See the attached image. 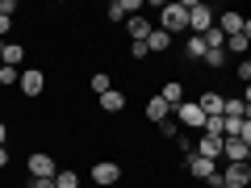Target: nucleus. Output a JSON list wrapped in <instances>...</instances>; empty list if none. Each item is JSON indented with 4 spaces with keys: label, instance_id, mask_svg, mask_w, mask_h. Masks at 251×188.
<instances>
[{
    "label": "nucleus",
    "instance_id": "f257e3e1",
    "mask_svg": "<svg viewBox=\"0 0 251 188\" xmlns=\"http://www.w3.org/2000/svg\"><path fill=\"white\" fill-rule=\"evenodd\" d=\"M155 29H163L168 38L188 34V9H184V4H163V9H159V25H155Z\"/></svg>",
    "mask_w": 251,
    "mask_h": 188
},
{
    "label": "nucleus",
    "instance_id": "f03ea898",
    "mask_svg": "<svg viewBox=\"0 0 251 188\" xmlns=\"http://www.w3.org/2000/svg\"><path fill=\"white\" fill-rule=\"evenodd\" d=\"M180 4H184L188 9V34H209V29H214V9H209V4H201V0H180Z\"/></svg>",
    "mask_w": 251,
    "mask_h": 188
},
{
    "label": "nucleus",
    "instance_id": "7ed1b4c3",
    "mask_svg": "<svg viewBox=\"0 0 251 188\" xmlns=\"http://www.w3.org/2000/svg\"><path fill=\"white\" fill-rule=\"evenodd\" d=\"M214 29H222L226 38H234V34H247V38H251V21L243 17V13H218V17H214Z\"/></svg>",
    "mask_w": 251,
    "mask_h": 188
},
{
    "label": "nucleus",
    "instance_id": "20e7f679",
    "mask_svg": "<svg viewBox=\"0 0 251 188\" xmlns=\"http://www.w3.org/2000/svg\"><path fill=\"white\" fill-rule=\"evenodd\" d=\"M218 180H222L226 188H251V163H226V167L218 171Z\"/></svg>",
    "mask_w": 251,
    "mask_h": 188
},
{
    "label": "nucleus",
    "instance_id": "39448f33",
    "mask_svg": "<svg viewBox=\"0 0 251 188\" xmlns=\"http://www.w3.org/2000/svg\"><path fill=\"white\" fill-rule=\"evenodd\" d=\"M172 113H176V121H180V125H188V130H201V125H205V113L197 109V100H188V96L180 100Z\"/></svg>",
    "mask_w": 251,
    "mask_h": 188
},
{
    "label": "nucleus",
    "instance_id": "423d86ee",
    "mask_svg": "<svg viewBox=\"0 0 251 188\" xmlns=\"http://www.w3.org/2000/svg\"><path fill=\"white\" fill-rule=\"evenodd\" d=\"M17 88H21V96H42V88H46V75H42V67H25L21 71V80H17Z\"/></svg>",
    "mask_w": 251,
    "mask_h": 188
},
{
    "label": "nucleus",
    "instance_id": "0eeeda50",
    "mask_svg": "<svg viewBox=\"0 0 251 188\" xmlns=\"http://www.w3.org/2000/svg\"><path fill=\"white\" fill-rule=\"evenodd\" d=\"M25 167H29V176H34V180H50L54 171H59V163H54L46 151H34V155L25 159Z\"/></svg>",
    "mask_w": 251,
    "mask_h": 188
},
{
    "label": "nucleus",
    "instance_id": "6e6552de",
    "mask_svg": "<svg viewBox=\"0 0 251 188\" xmlns=\"http://www.w3.org/2000/svg\"><path fill=\"white\" fill-rule=\"evenodd\" d=\"M188 176H193V180H205V184H218V163L201 159V155H188Z\"/></svg>",
    "mask_w": 251,
    "mask_h": 188
},
{
    "label": "nucleus",
    "instance_id": "1a4fd4ad",
    "mask_svg": "<svg viewBox=\"0 0 251 188\" xmlns=\"http://www.w3.org/2000/svg\"><path fill=\"white\" fill-rule=\"evenodd\" d=\"M92 180H97L100 188H113L117 180H122V167H117L113 159H100V163H92Z\"/></svg>",
    "mask_w": 251,
    "mask_h": 188
},
{
    "label": "nucleus",
    "instance_id": "9d476101",
    "mask_svg": "<svg viewBox=\"0 0 251 188\" xmlns=\"http://www.w3.org/2000/svg\"><path fill=\"white\" fill-rule=\"evenodd\" d=\"M222 159L226 163H247L251 159V142H243V138H222Z\"/></svg>",
    "mask_w": 251,
    "mask_h": 188
},
{
    "label": "nucleus",
    "instance_id": "9b49d317",
    "mask_svg": "<svg viewBox=\"0 0 251 188\" xmlns=\"http://www.w3.org/2000/svg\"><path fill=\"white\" fill-rule=\"evenodd\" d=\"M193 155L218 163V159H222V138H218V134H201V142H193Z\"/></svg>",
    "mask_w": 251,
    "mask_h": 188
},
{
    "label": "nucleus",
    "instance_id": "f8f14e48",
    "mask_svg": "<svg viewBox=\"0 0 251 188\" xmlns=\"http://www.w3.org/2000/svg\"><path fill=\"white\" fill-rule=\"evenodd\" d=\"M134 13H143V0H113L109 4V21H130Z\"/></svg>",
    "mask_w": 251,
    "mask_h": 188
},
{
    "label": "nucleus",
    "instance_id": "ddd939ff",
    "mask_svg": "<svg viewBox=\"0 0 251 188\" xmlns=\"http://www.w3.org/2000/svg\"><path fill=\"white\" fill-rule=\"evenodd\" d=\"M126 29H130V38H134V42H147V34H151V17H147V13H134V17L126 21Z\"/></svg>",
    "mask_w": 251,
    "mask_h": 188
},
{
    "label": "nucleus",
    "instance_id": "4468645a",
    "mask_svg": "<svg viewBox=\"0 0 251 188\" xmlns=\"http://www.w3.org/2000/svg\"><path fill=\"white\" fill-rule=\"evenodd\" d=\"M100 113H122V109H126V92L122 88H109V92H100Z\"/></svg>",
    "mask_w": 251,
    "mask_h": 188
},
{
    "label": "nucleus",
    "instance_id": "2eb2a0df",
    "mask_svg": "<svg viewBox=\"0 0 251 188\" xmlns=\"http://www.w3.org/2000/svg\"><path fill=\"white\" fill-rule=\"evenodd\" d=\"M143 117H147V121H155V125H163V121L172 117V109L163 105L159 96H151V100H147V109H143Z\"/></svg>",
    "mask_w": 251,
    "mask_h": 188
},
{
    "label": "nucleus",
    "instance_id": "dca6fc26",
    "mask_svg": "<svg viewBox=\"0 0 251 188\" xmlns=\"http://www.w3.org/2000/svg\"><path fill=\"white\" fill-rule=\"evenodd\" d=\"M0 63H9V67H17V71H21V63H25V46L4 42V46H0Z\"/></svg>",
    "mask_w": 251,
    "mask_h": 188
},
{
    "label": "nucleus",
    "instance_id": "f3484780",
    "mask_svg": "<svg viewBox=\"0 0 251 188\" xmlns=\"http://www.w3.org/2000/svg\"><path fill=\"white\" fill-rule=\"evenodd\" d=\"M222 92H201V96H197V109H201V113H205V117H214V113H222Z\"/></svg>",
    "mask_w": 251,
    "mask_h": 188
},
{
    "label": "nucleus",
    "instance_id": "a211bd4d",
    "mask_svg": "<svg viewBox=\"0 0 251 188\" xmlns=\"http://www.w3.org/2000/svg\"><path fill=\"white\" fill-rule=\"evenodd\" d=\"M159 100H163L168 109H176L180 100H184V84H180V80H168V84H163V92H159Z\"/></svg>",
    "mask_w": 251,
    "mask_h": 188
},
{
    "label": "nucleus",
    "instance_id": "6ab92c4d",
    "mask_svg": "<svg viewBox=\"0 0 251 188\" xmlns=\"http://www.w3.org/2000/svg\"><path fill=\"white\" fill-rule=\"evenodd\" d=\"M143 46H147V54H163V50H168V46H172V38L163 34V29H151Z\"/></svg>",
    "mask_w": 251,
    "mask_h": 188
},
{
    "label": "nucleus",
    "instance_id": "aec40b11",
    "mask_svg": "<svg viewBox=\"0 0 251 188\" xmlns=\"http://www.w3.org/2000/svg\"><path fill=\"white\" fill-rule=\"evenodd\" d=\"M222 117H251V113H247V100H239V96L222 100Z\"/></svg>",
    "mask_w": 251,
    "mask_h": 188
},
{
    "label": "nucleus",
    "instance_id": "412c9836",
    "mask_svg": "<svg viewBox=\"0 0 251 188\" xmlns=\"http://www.w3.org/2000/svg\"><path fill=\"white\" fill-rule=\"evenodd\" d=\"M184 54H188V59H205V38L188 34V42H184Z\"/></svg>",
    "mask_w": 251,
    "mask_h": 188
},
{
    "label": "nucleus",
    "instance_id": "4be33fe9",
    "mask_svg": "<svg viewBox=\"0 0 251 188\" xmlns=\"http://www.w3.org/2000/svg\"><path fill=\"white\" fill-rule=\"evenodd\" d=\"M222 50H230V54H247V34H234V38H226V46Z\"/></svg>",
    "mask_w": 251,
    "mask_h": 188
},
{
    "label": "nucleus",
    "instance_id": "5701e85b",
    "mask_svg": "<svg viewBox=\"0 0 251 188\" xmlns=\"http://www.w3.org/2000/svg\"><path fill=\"white\" fill-rule=\"evenodd\" d=\"M54 188H80L75 171H54Z\"/></svg>",
    "mask_w": 251,
    "mask_h": 188
},
{
    "label": "nucleus",
    "instance_id": "b1692460",
    "mask_svg": "<svg viewBox=\"0 0 251 188\" xmlns=\"http://www.w3.org/2000/svg\"><path fill=\"white\" fill-rule=\"evenodd\" d=\"M21 80V71L17 67H9V63H0V84H17Z\"/></svg>",
    "mask_w": 251,
    "mask_h": 188
},
{
    "label": "nucleus",
    "instance_id": "393cba45",
    "mask_svg": "<svg viewBox=\"0 0 251 188\" xmlns=\"http://www.w3.org/2000/svg\"><path fill=\"white\" fill-rule=\"evenodd\" d=\"M109 88H113V84H109V75H105V71L92 75V92H97V96H100V92H109Z\"/></svg>",
    "mask_w": 251,
    "mask_h": 188
},
{
    "label": "nucleus",
    "instance_id": "a878e982",
    "mask_svg": "<svg viewBox=\"0 0 251 188\" xmlns=\"http://www.w3.org/2000/svg\"><path fill=\"white\" fill-rule=\"evenodd\" d=\"M205 63H209V67H222V63H226V50H205Z\"/></svg>",
    "mask_w": 251,
    "mask_h": 188
},
{
    "label": "nucleus",
    "instance_id": "bb28decb",
    "mask_svg": "<svg viewBox=\"0 0 251 188\" xmlns=\"http://www.w3.org/2000/svg\"><path fill=\"white\" fill-rule=\"evenodd\" d=\"M159 134H163V138H176V134H180V130H176V121H172V117H168V121L159 125Z\"/></svg>",
    "mask_w": 251,
    "mask_h": 188
},
{
    "label": "nucleus",
    "instance_id": "cd10ccee",
    "mask_svg": "<svg viewBox=\"0 0 251 188\" xmlns=\"http://www.w3.org/2000/svg\"><path fill=\"white\" fill-rule=\"evenodd\" d=\"M17 13V0H0V17H13Z\"/></svg>",
    "mask_w": 251,
    "mask_h": 188
},
{
    "label": "nucleus",
    "instance_id": "c85d7f7f",
    "mask_svg": "<svg viewBox=\"0 0 251 188\" xmlns=\"http://www.w3.org/2000/svg\"><path fill=\"white\" fill-rule=\"evenodd\" d=\"M9 29H13V17H0V42H9Z\"/></svg>",
    "mask_w": 251,
    "mask_h": 188
},
{
    "label": "nucleus",
    "instance_id": "c756f323",
    "mask_svg": "<svg viewBox=\"0 0 251 188\" xmlns=\"http://www.w3.org/2000/svg\"><path fill=\"white\" fill-rule=\"evenodd\" d=\"M29 188H54V176L50 180H34V176H29Z\"/></svg>",
    "mask_w": 251,
    "mask_h": 188
},
{
    "label": "nucleus",
    "instance_id": "7c9ffc66",
    "mask_svg": "<svg viewBox=\"0 0 251 188\" xmlns=\"http://www.w3.org/2000/svg\"><path fill=\"white\" fill-rule=\"evenodd\" d=\"M9 167V146H0V171Z\"/></svg>",
    "mask_w": 251,
    "mask_h": 188
},
{
    "label": "nucleus",
    "instance_id": "2f4dec72",
    "mask_svg": "<svg viewBox=\"0 0 251 188\" xmlns=\"http://www.w3.org/2000/svg\"><path fill=\"white\" fill-rule=\"evenodd\" d=\"M4 142H9V125L0 121V146H4Z\"/></svg>",
    "mask_w": 251,
    "mask_h": 188
},
{
    "label": "nucleus",
    "instance_id": "473e14b6",
    "mask_svg": "<svg viewBox=\"0 0 251 188\" xmlns=\"http://www.w3.org/2000/svg\"><path fill=\"white\" fill-rule=\"evenodd\" d=\"M209 188H226V184H222V180H218V184H209Z\"/></svg>",
    "mask_w": 251,
    "mask_h": 188
},
{
    "label": "nucleus",
    "instance_id": "72a5a7b5",
    "mask_svg": "<svg viewBox=\"0 0 251 188\" xmlns=\"http://www.w3.org/2000/svg\"><path fill=\"white\" fill-rule=\"evenodd\" d=\"M0 46H4V42H0Z\"/></svg>",
    "mask_w": 251,
    "mask_h": 188
}]
</instances>
